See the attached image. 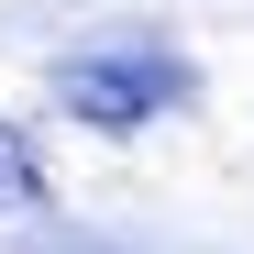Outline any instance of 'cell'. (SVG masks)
I'll list each match as a JSON object with an SVG mask.
<instances>
[{
    "mask_svg": "<svg viewBox=\"0 0 254 254\" xmlns=\"http://www.w3.org/2000/svg\"><path fill=\"white\" fill-rule=\"evenodd\" d=\"M56 100L89 122V133H133V122H155V111L188 100V66L166 45H100V56H66Z\"/></svg>",
    "mask_w": 254,
    "mask_h": 254,
    "instance_id": "1",
    "label": "cell"
},
{
    "mask_svg": "<svg viewBox=\"0 0 254 254\" xmlns=\"http://www.w3.org/2000/svg\"><path fill=\"white\" fill-rule=\"evenodd\" d=\"M45 199V155H33V133H0V210H33Z\"/></svg>",
    "mask_w": 254,
    "mask_h": 254,
    "instance_id": "2",
    "label": "cell"
}]
</instances>
